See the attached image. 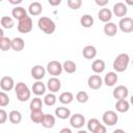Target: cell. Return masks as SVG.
<instances>
[{
  "label": "cell",
  "mask_w": 133,
  "mask_h": 133,
  "mask_svg": "<svg viewBox=\"0 0 133 133\" xmlns=\"http://www.w3.org/2000/svg\"><path fill=\"white\" fill-rule=\"evenodd\" d=\"M130 62V56L127 53H121L116 56V58L113 60V69L115 72L122 73L125 72L129 65Z\"/></svg>",
  "instance_id": "6da1fadb"
},
{
  "label": "cell",
  "mask_w": 133,
  "mask_h": 133,
  "mask_svg": "<svg viewBox=\"0 0 133 133\" xmlns=\"http://www.w3.org/2000/svg\"><path fill=\"white\" fill-rule=\"evenodd\" d=\"M37 26L46 34H52L56 29L54 21L48 17H41L37 21Z\"/></svg>",
  "instance_id": "7a4b0ae2"
},
{
  "label": "cell",
  "mask_w": 133,
  "mask_h": 133,
  "mask_svg": "<svg viewBox=\"0 0 133 133\" xmlns=\"http://www.w3.org/2000/svg\"><path fill=\"white\" fill-rule=\"evenodd\" d=\"M15 90H16L18 100L21 102H26L31 97V91L24 82H18L15 85Z\"/></svg>",
  "instance_id": "3957f363"
},
{
  "label": "cell",
  "mask_w": 133,
  "mask_h": 133,
  "mask_svg": "<svg viewBox=\"0 0 133 133\" xmlns=\"http://www.w3.org/2000/svg\"><path fill=\"white\" fill-rule=\"evenodd\" d=\"M32 25H33L32 19L27 16V17L19 20L17 28H18V31L21 33H28L32 30Z\"/></svg>",
  "instance_id": "277c9868"
},
{
  "label": "cell",
  "mask_w": 133,
  "mask_h": 133,
  "mask_svg": "<svg viewBox=\"0 0 133 133\" xmlns=\"http://www.w3.org/2000/svg\"><path fill=\"white\" fill-rule=\"evenodd\" d=\"M46 71L52 75L53 77H57L59 76L61 73H62V64L59 62V61H56V60H52L50 62H48L47 64V69Z\"/></svg>",
  "instance_id": "5b68a950"
},
{
  "label": "cell",
  "mask_w": 133,
  "mask_h": 133,
  "mask_svg": "<svg viewBox=\"0 0 133 133\" xmlns=\"http://www.w3.org/2000/svg\"><path fill=\"white\" fill-rule=\"evenodd\" d=\"M102 119H103V123L105 125L114 126L118 122V115L112 110H107V111L104 112V114L102 116Z\"/></svg>",
  "instance_id": "8992f818"
},
{
  "label": "cell",
  "mask_w": 133,
  "mask_h": 133,
  "mask_svg": "<svg viewBox=\"0 0 133 133\" xmlns=\"http://www.w3.org/2000/svg\"><path fill=\"white\" fill-rule=\"evenodd\" d=\"M70 124L73 128L80 129L85 125V116L81 113H75L70 116Z\"/></svg>",
  "instance_id": "52a82bcc"
},
{
  "label": "cell",
  "mask_w": 133,
  "mask_h": 133,
  "mask_svg": "<svg viewBox=\"0 0 133 133\" xmlns=\"http://www.w3.org/2000/svg\"><path fill=\"white\" fill-rule=\"evenodd\" d=\"M118 27L125 33L132 32L133 31V20L131 18H129V17H124V18H122L119 20Z\"/></svg>",
  "instance_id": "ba28073f"
},
{
  "label": "cell",
  "mask_w": 133,
  "mask_h": 133,
  "mask_svg": "<svg viewBox=\"0 0 133 133\" xmlns=\"http://www.w3.org/2000/svg\"><path fill=\"white\" fill-rule=\"evenodd\" d=\"M112 95L113 98L116 100H126V98L129 95V89L125 85H118L113 89Z\"/></svg>",
  "instance_id": "9c48e42d"
},
{
  "label": "cell",
  "mask_w": 133,
  "mask_h": 133,
  "mask_svg": "<svg viewBox=\"0 0 133 133\" xmlns=\"http://www.w3.org/2000/svg\"><path fill=\"white\" fill-rule=\"evenodd\" d=\"M87 84H88V87L91 88V89H99L102 87L103 85V80L101 78L100 75H91L88 77L87 79Z\"/></svg>",
  "instance_id": "30bf717a"
},
{
  "label": "cell",
  "mask_w": 133,
  "mask_h": 133,
  "mask_svg": "<svg viewBox=\"0 0 133 133\" xmlns=\"http://www.w3.org/2000/svg\"><path fill=\"white\" fill-rule=\"evenodd\" d=\"M116 17H119V18H124L127 12H128V8H127V5L123 2H117L113 5V8H112V11Z\"/></svg>",
  "instance_id": "8fae6325"
},
{
  "label": "cell",
  "mask_w": 133,
  "mask_h": 133,
  "mask_svg": "<svg viewBox=\"0 0 133 133\" xmlns=\"http://www.w3.org/2000/svg\"><path fill=\"white\" fill-rule=\"evenodd\" d=\"M30 73H31V76L33 79H35L36 81H41L46 75V69L39 64H36L31 69Z\"/></svg>",
  "instance_id": "7c38bea8"
},
{
  "label": "cell",
  "mask_w": 133,
  "mask_h": 133,
  "mask_svg": "<svg viewBox=\"0 0 133 133\" xmlns=\"http://www.w3.org/2000/svg\"><path fill=\"white\" fill-rule=\"evenodd\" d=\"M0 87L4 91H10L15 87V82L14 79L9 76H4L0 80Z\"/></svg>",
  "instance_id": "4fadbf2b"
},
{
  "label": "cell",
  "mask_w": 133,
  "mask_h": 133,
  "mask_svg": "<svg viewBox=\"0 0 133 133\" xmlns=\"http://www.w3.org/2000/svg\"><path fill=\"white\" fill-rule=\"evenodd\" d=\"M52 94H54V92H57L59 89H60V87H61V82H60V80L58 79V78H56V77H51L48 81H47V86H46Z\"/></svg>",
  "instance_id": "5bb4252c"
},
{
  "label": "cell",
  "mask_w": 133,
  "mask_h": 133,
  "mask_svg": "<svg viewBox=\"0 0 133 133\" xmlns=\"http://www.w3.org/2000/svg\"><path fill=\"white\" fill-rule=\"evenodd\" d=\"M98 18L100 21L104 22V23H108L110 22L111 18H112V12L109 8H101L98 12Z\"/></svg>",
  "instance_id": "9a60e30c"
},
{
  "label": "cell",
  "mask_w": 133,
  "mask_h": 133,
  "mask_svg": "<svg viewBox=\"0 0 133 133\" xmlns=\"http://www.w3.org/2000/svg\"><path fill=\"white\" fill-rule=\"evenodd\" d=\"M42 11H43V5L37 1L31 2L28 6V12L31 16H38L42 14Z\"/></svg>",
  "instance_id": "2e32d148"
},
{
  "label": "cell",
  "mask_w": 133,
  "mask_h": 133,
  "mask_svg": "<svg viewBox=\"0 0 133 133\" xmlns=\"http://www.w3.org/2000/svg\"><path fill=\"white\" fill-rule=\"evenodd\" d=\"M24 47H25V42L22 37H15L10 42V48L16 52L22 51L24 49Z\"/></svg>",
  "instance_id": "e0dca14e"
},
{
  "label": "cell",
  "mask_w": 133,
  "mask_h": 133,
  "mask_svg": "<svg viewBox=\"0 0 133 133\" xmlns=\"http://www.w3.org/2000/svg\"><path fill=\"white\" fill-rule=\"evenodd\" d=\"M82 55L84 58L86 59H91V58H95L96 55H97V49L96 47L91 46V45H87L83 48L82 50Z\"/></svg>",
  "instance_id": "ac0fdd59"
},
{
  "label": "cell",
  "mask_w": 133,
  "mask_h": 133,
  "mask_svg": "<svg viewBox=\"0 0 133 133\" xmlns=\"http://www.w3.org/2000/svg\"><path fill=\"white\" fill-rule=\"evenodd\" d=\"M41 124L46 129L53 128L55 125V117L50 113H46V114H44V117H43V121Z\"/></svg>",
  "instance_id": "d6986e66"
},
{
  "label": "cell",
  "mask_w": 133,
  "mask_h": 133,
  "mask_svg": "<svg viewBox=\"0 0 133 133\" xmlns=\"http://www.w3.org/2000/svg\"><path fill=\"white\" fill-rule=\"evenodd\" d=\"M104 33L107 36H114L117 33V26L113 22L105 23L104 25Z\"/></svg>",
  "instance_id": "ffe728a7"
},
{
  "label": "cell",
  "mask_w": 133,
  "mask_h": 133,
  "mask_svg": "<svg viewBox=\"0 0 133 133\" xmlns=\"http://www.w3.org/2000/svg\"><path fill=\"white\" fill-rule=\"evenodd\" d=\"M46 88L47 87H46L45 83H43L42 81H36V82L33 83V85L31 87V90H32V92L34 95L42 96V95H44L46 92Z\"/></svg>",
  "instance_id": "44dd1931"
},
{
  "label": "cell",
  "mask_w": 133,
  "mask_h": 133,
  "mask_svg": "<svg viewBox=\"0 0 133 133\" xmlns=\"http://www.w3.org/2000/svg\"><path fill=\"white\" fill-rule=\"evenodd\" d=\"M118 78H117V75L115 72H108L105 77H104V83L107 85V86H113L115 85V83L117 82Z\"/></svg>",
  "instance_id": "7402d4cb"
},
{
  "label": "cell",
  "mask_w": 133,
  "mask_h": 133,
  "mask_svg": "<svg viewBox=\"0 0 133 133\" xmlns=\"http://www.w3.org/2000/svg\"><path fill=\"white\" fill-rule=\"evenodd\" d=\"M55 115L60 119H66L71 116V110L66 107H58L55 109Z\"/></svg>",
  "instance_id": "603a6c76"
},
{
  "label": "cell",
  "mask_w": 133,
  "mask_h": 133,
  "mask_svg": "<svg viewBox=\"0 0 133 133\" xmlns=\"http://www.w3.org/2000/svg\"><path fill=\"white\" fill-rule=\"evenodd\" d=\"M106 65H105V62L104 60L102 59H96L92 63H91V70L96 73V74H101L104 72Z\"/></svg>",
  "instance_id": "cb8c5ba5"
},
{
  "label": "cell",
  "mask_w": 133,
  "mask_h": 133,
  "mask_svg": "<svg viewBox=\"0 0 133 133\" xmlns=\"http://www.w3.org/2000/svg\"><path fill=\"white\" fill-rule=\"evenodd\" d=\"M11 15H12V17H14L15 19L21 20V19L27 17V11H26V9H25L24 7H22V6H16L15 8H12Z\"/></svg>",
  "instance_id": "d4e9b609"
},
{
  "label": "cell",
  "mask_w": 133,
  "mask_h": 133,
  "mask_svg": "<svg viewBox=\"0 0 133 133\" xmlns=\"http://www.w3.org/2000/svg\"><path fill=\"white\" fill-rule=\"evenodd\" d=\"M8 119H9V122H10L11 124L18 125V124H20L21 121H22V114H21V112L18 111V110H11V111L9 112V114H8Z\"/></svg>",
  "instance_id": "484cf974"
},
{
  "label": "cell",
  "mask_w": 133,
  "mask_h": 133,
  "mask_svg": "<svg viewBox=\"0 0 133 133\" xmlns=\"http://www.w3.org/2000/svg\"><path fill=\"white\" fill-rule=\"evenodd\" d=\"M43 101L42 99H39L38 97L36 98H33L31 101H30V104H29V108H30V111H37V110H42L43 108Z\"/></svg>",
  "instance_id": "4316f807"
},
{
  "label": "cell",
  "mask_w": 133,
  "mask_h": 133,
  "mask_svg": "<svg viewBox=\"0 0 133 133\" xmlns=\"http://www.w3.org/2000/svg\"><path fill=\"white\" fill-rule=\"evenodd\" d=\"M115 108L118 112L124 113V112H127L129 110L130 104L127 100H117V102L115 103Z\"/></svg>",
  "instance_id": "83f0119b"
},
{
  "label": "cell",
  "mask_w": 133,
  "mask_h": 133,
  "mask_svg": "<svg viewBox=\"0 0 133 133\" xmlns=\"http://www.w3.org/2000/svg\"><path fill=\"white\" fill-rule=\"evenodd\" d=\"M73 100H74V95L71 91H64L58 98V101L61 104H70V103H72Z\"/></svg>",
  "instance_id": "f1b7e54d"
},
{
  "label": "cell",
  "mask_w": 133,
  "mask_h": 133,
  "mask_svg": "<svg viewBox=\"0 0 133 133\" xmlns=\"http://www.w3.org/2000/svg\"><path fill=\"white\" fill-rule=\"evenodd\" d=\"M62 70H64L68 74H73V73L76 72L77 65H76V63H75L74 61H72V60H65V61L63 62V64H62Z\"/></svg>",
  "instance_id": "f546056e"
},
{
  "label": "cell",
  "mask_w": 133,
  "mask_h": 133,
  "mask_svg": "<svg viewBox=\"0 0 133 133\" xmlns=\"http://www.w3.org/2000/svg\"><path fill=\"white\" fill-rule=\"evenodd\" d=\"M0 23L2 25L3 28H6V29H11L14 26H15V21L11 17H8V16H4L1 18L0 20Z\"/></svg>",
  "instance_id": "4dcf8cb0"
},
{
  "label": "cell",
  "mask_w": 133,
  "mask_h": 133,
  "mask_svg": "<svg viewBox=\"0 0 133 133\" xmlns=\"http://www.w3.org/2000/svg\"><path fill=\"white\" fill-rule=\"evenodd\" d=\"M80 24L85 28H89L94 25V18L90 15H83L80 18Z\"/></svg>",
  "instance_id": "1f68e13d"
},
{
  "label": "cell",
  "mask_w": 133,
  "mask_h": 133,
  "mask_svg": "<svg viewBox=\"0 0 133 133\" xmlns=\"http://www.w3.org/2000/svg\"><path fill=\"white\" fill-rule=\"evenodd\" d=\"M44 112L42 110H37V111H30V119L35 123V124H41L44 117Z\"/></svg>",
  "instance_id": "d6a6232c"
},
{
  "label": "cell",
  "mask_w": 133,
  "mask_h": 133,
  "mask_svg": "<svg viewBox=\"0 0 133 133\" xmlns=\"http://www.w3.org/2000/svg\"><path fill=\"white\" fill-rule=\"evenodd\" d=\"M56 101H57L56 96H55L54 94L50 92V94H48V95L45 96V98H44V102H43V103H45L47 106H53V105H55Z\"/></svg>",
  "instance_id": "836d02e7"
},
{
  "label": "cell",
  "mask_w": 133,
  "mask_h": 133,
  "mask_svg": "<svg viewBox=\"0 0 133 133\" xmlns=\"http://www.w3.org/2000/svg\"><path fill=\"white\" fill-rule=\"evenodd\" d=\"M10 42L11 39L6 37V36H3L1 39H0V50L1 51H8L10 49Z\"/></svg>",
  "instance_id": "e575fe53"
},
{
  "label": "cell",
  "mask_w": 133,
  "mask_h": 133,
  "mask_svg": "<svg viewBox=\"0 0 133 133\" xmlns=\"http://www.w3.org/2000/svg\"><path fill=\"white\" fill-rule=\"evenodd\" d=\"M76 100H77L79 103H81V104L86 103V102L88 101V95H87V92H86V91H83V90L78 91L77 95H76Z\"/></svg>",
  "instance_id": "d590c367"
},
{
  "label": "cell",
  "mask_w": 133,
  "mask_h": 133,
  "mask_svg": "<svg viewBox=\"0 0 133 133\" xmlns=\"http://www.w3.org/2000/svg\"><path fill=\"white\" fill-rule=\"evenodd\" d=\"M100 125V122L97 119V118H90L88 122H87V130L89 131V132H91V133H94V131H95V129L98 127Z\"/></svg>",
  "instance_id": "8d00e7d4"
},
{
  "label": "cell",
  "mask_w": 133,
  "mask_h": 133,
  "mask_svg": "<svg viewBox=\"0 0 133 133\" xmlns=\"http://www.w3.org/2000/svg\"><path fill=\"white\" fill-rule=\"evenodd\" d=\"M68 6L71 9H79L82 5V1L81 0H68L66 1Z\"/></svg>",
  "instance_id": "74e56055"
},
{
  "label": "cell",
  "mask_w": 133,
  "mask_h": 133,
  "mask_svg": "<svg viewBox=\"0 0 133 133\" xmlns=\"http://www.w3.org/2000/svg\"><path fill=\"white\" fill-rule=\"evenodd\" d=\"M9 104V98L4 91H0V106L4 107Z\"/></svg>",
  "instance_id": "f35d334b"
},
{
  "label": "cell",
  "mask_w": 133,
  "mask_h": 133,
  "mask_svg": "<svg viewBox=\"0 0 133 133\" xmlns=\"http://www.w3.org/2000/svg\"><path fill=\"white\" fill-rule=\"evenodd\" d=\"M7 113L4 109H0V125L4 124L6 121H7Z\"/></svg>",
  "instance_id": "ab89813d"
},
{
  "label": "cell",
  "mask_w": 133,
  "mask_h": 133,
  "mask_svg": "<svg viewBox=\"0 0 133 133\" xmlns=\"http://www.w3.org/2000/svg\"><path fill=\"white\" fill-rule=\"evenodd\" d=\"M94 133H106V127L102 124H100L94 131Z\"/></svg>",
  "instance_id": "60d3db41"
},
{
  "label": "cell",
  "mask_w": 133,
  "mask_h": 133,
  "mask_svg": "<svg viewBox=\"0 0 133 133\" xmlns=\"http://www.w3.org/2000/svg\"><path fill=\"white\" fill-rule=\"evenodd\" d=\"M95 2L99 6H105L106 4H108V0H96Z\"/></svg>",
  "instance_id": "b9f144b4"
},
{
  "label": "cell",
  "mask_w": 133,
  "mask_h": 133,
  "mask_svg": "<svg viewBox=\"0 0 133 133\" xmlns=\"http://www.w3.org/2000/svg\"><path fill=\"white\" fill-rule=\"evenodd\" d=\"M48 2H49V4L52 5V6H57V5H59V4L61 3V0H49Z\"/></svg>",
  "instance_id": "7bdbcfd3"
},
{
  "label": "cell",
  "mask_w": 133,
  "mask_h": 133,
  "mask_svg": "<svg viewBox=\"0 0 133 133\" xmlns=\"http://www.w3.org/2000/svg\"><path fill=\"white\" fill-rule=\"evenodd\" d=\"M59 133H72V130L70 128H62L59 131Z\"/></svg>",
  "instance_id": "ee69618b"
},
{
  "label": "cell",
  "mask_w": 133,
  "mask_h": 133,
  "mask_svg": "<svg viewBox=\"0 0 133 133\" xmlns=\"http://www.w3.org/2000/svg\"><path fill=\"white\" fill-rule=\"evenodd\" d=\"M9 3H11V4H20V3H22V0H17V1L9 0Z\"/></svg>",
  "instance_id": "f6af8a7d"
},
{
  "label": "cell",
  "mask_w": 133,
  "mask_h": 133,
  "mask_svg": "<svg viewBox=\"0 0 133 133\" xmlns=\"http://www.w3.org/2000/svg\"><path fill=\"white\" fill-rule=\"evenodd\" d=\"M112 133H126V132H125L123 129H115Z\"/></svg>",
  "instance_id": "bcb514c9"
},
{
  "label": "cell",
  "mask_w": 133,
  "mask_h": 133,
  "mask_svg": "<svg viewBox=\"0 0 133 133\" xmlns=\"http://www.w3.org/2000/svg\"><path fill=\"white\" fill-rule=\"evenodd\" d=\"M3 36H4V31H3L2 28H0V39H1Z\"/></svg>",
  "instance_id": "7dc6e473"
},
{
  "label": "cell",
  "mask_w": 133,
  "mask_h": 133,
  "mask_svg": "<svg viewBox=\"0 0 133 133\" xmlns=\"http://www.w3.org/2000/svg\"><path fill=\"white\" fill-rule=\"evenodd\" d=\"M77 133H87V131H85V130H79Z\"/></svg>",
  "instance_id": "c3c4849f"
}]
</instances>
